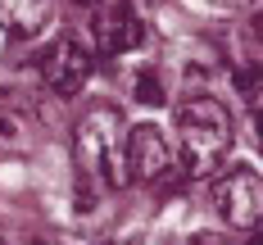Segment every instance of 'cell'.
<instances>
[{
    "mask_svg": "<svg viewBox=\"0 0 263 245\" xmlns=\"http://www.w3.org/2000/svg\"><path fill=\"white\" fill-rule=\"evenodd\" d=\"M186 245H218V241H213V236H191Z\"/></svg>",
    "mask_w": 263,
    "mask_h": 245,
    "instance_id": "12",
    "label": "cell"
},
{
    "mask_svg": "<svg viewBox=\"0 0 263 245\" xmlns=\"http://www.w3.org/2000/svg\"><path fill=\"white\" fill-rule=\"evenodd\" d=\"M46 18H50V0H0V27H9L14 36H32Z\"/></svg>",
    "mask_w": 263,
    "mask_h": 245,
    "instance_id": "7",
    "label": "cell"
},
{
    "mask_svg": "<svg viewBox=\"0 0 263 245\" xmlns=\"http://www.w3.org/2000/svg\"><path fill=\"white\" fill-rule=\"evenodd\" d=\"M218 214L227 218V227H240V232H259L263 227V177L250 173V168H232L218 191Z\"/></svg>",
    "mask_w": 263,
    "mask_h": 245,
    "instance_id": "3",
    "label": "cell"
},
{
    "mask_svg": "<svg viewBox=\"0 0 263 245\" xmlns=\"http://www.w3.org/2000/svg\"><path fill=\"white\" fill-rule=\"evenodd\" d=\"M236 91L245 96V100H259V91H263V68H240V73H236Z\"/></svg>",
    "mask_w": 263,
    "mask_h": 245,
    "instance_id": "9",
    "label": "cell"
},
{
    "mask_svg": "<svg viewBox=\"0 0 263 245\" xmlns=\"http://www.w3.org/2000/svg\"><path fill=\"white\" fill-rule=\"evenodd\" d=\"M254 127H259V150H263V91H259V114H254Z\"/></svg>",
    "mask_w": 263,
    "mask_h": 245,
    "instance_id": "10",
    "label": "cell"
},
{
    "mask_svg": "<svg viewBox=\"0 0 263 245\" xmlns=\"http://www.w3.org/2000/svg\"><path fill=\"white\" fill-rule=\"evenodd\" d=\"M250 245H263V232H259V236H254V241H250Z\"/></svg>",
    "mask_w": 263,
    "mask_h": 245,
    "instance_id": "14",
    "label": "cell"
},
{
    "mask_svg": "<svg viewBox=\"0 0 263 245\" xmlns=\"http://www.w3.org/2000/svg\"><path fill=\"white\" fill-rule=\"evenodd\" d=\"M36 73H41V82L50 86L54 96H78L82 86H86V78H91V54H86L82 41L59 36V41H50V46L41 50Z\"/></svg>",
    "mask_w": 263,
    "mask_h": 245,
    "instance_id": "4",
    "label": "cell"
},
{
    "mask_svg": "<svg viewBox=\"0 0 263 245\" xmlns=\"http://www.w3.org/2000/svg\"><path fill=\"white\" fill-rule=\"evenodd\" d=\"M123 114L118 109H91L78 123V163L105 186H127V163H123Z\"/></svg>",
    "mask_w": 263,
    "mask_h": 245,
    "instance_id": "2",
    "label": "cell"
},
{
    "mask_svg": "<svg viewBox=\"0 0 263 245\" xmlns=\"http://www.w3.org/2000/svg\"><path fill=\"white\" fill-rule=\"evenodd\" d=\"M78 5H86V9H109V5H118V0H78Z\"/></svg>",
    "mask_w": 263,
    "mask_h": 245,
    "instance_id": "11",
    "label": "cell"
},
{
    "mask_svg": "<svg viewBox=\"0 0 263 245\" xmlns=\"http://www.w3.org/2000/svg\"><path fill=\"white\" fill-rule=\"evenodd\" d=\"M232 150V114L200 96V100H186L177 109V159H182V173L191 177H209L218 163L227 159Z\"/></svg>",
    "mask_w": 263,
    "mask_h": 245,
    "instance_id": "1",
    "label": "cell"
},
{
    "mask_svg": "<svg viewBox=\"0 0 263 245\" xmlns=\"http://www.w3.org/2000/svg\"><path fill=\"white\" fill-rule=\"evenodd\" d=\"M123 163H127L132 182H155L173 163V145H168V136L159 132L155 123H136L123 136Z\"/></svg>",
    "mask_w": 263,
    "mask_h": 245,
    "instance_id": "5",
    "label": "cell"
},
{
    "mask_svg": "<svg viewBox=\"0 0 263 245\" xmlns=\"http://www.w3.org/2000/svg\"><path fill=\"white\" fill-rule=\"evenodd\" d=\"M96 41H100V54H127L136 50V46H145V23L136 18V14H127L123 5H109L105 14L96 18Z\"/></svg>",
    "mask_w": 263,
    "mask_h": 245,
    "instance_id": "6",
    "label": "cell"
},
{
    "mask_svg": "<svg viewBox=\"0 0 263 245\" xmlns=\"http://www.w3.org/2000/svg\"><path fill=\"white\" fill-rule=\"evenodd\" d=\"M136 100L150 105V109H159V105H163V82H159L155 73H145V78L136 82Z\"/></svg>",
    "mask_w": 263,
    "mask_h": 245,
    "instance_id": "8",
    "label": "cell"
},
{
    "mask_svg": "<svg viewBox=\"0 0 263 245\" xmlns=\"http://www.w3.org/2000/svg\"><path fill=\"white\" fill-rule=\"evenodd\" d=\"M245 5H250V9H254V14L263 18V0H245Z\"/></svg>",
    "mask_w": 263,
    "mask_h": 245,
    "instance_id": "13",
    "label": "cell"
}]
</instances>
